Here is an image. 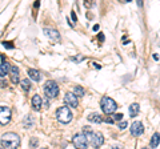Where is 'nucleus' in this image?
<instances>
[{"label": "nucleus", "mask_w": 160, "mask_h": 149, "mask_svg": "<svg viewBox=\"0 0 160 149\" xmlns=\"http://www.w3.org/2000/svg\"><path fill=\"white\" fill-rule=\"evenodd\" d=\"M2 145L3 149H18L20 145V137L16 133L8 132L2 136Z\"/></svg>", "instance_id": "1"}, {"label": "nucleus", "mask_w": 160, "mask_h": 149, "mask_svg": "<svg viewBox=\"0 0 160 149\" xmlns=\"http://www.w3.org/2000/svg\"><path fill=\"white\" fill-rule=\"evenodd\" d=\"M83 129H84L83 135L86 136L87 141L91 142V145L93 148H100V147H102V144L104 142V138L102 136V133H99V132H91V129H89L88 127H84Z\"/></svg>", "instance_id": "2"}, {"label": "nucleus", "mask_w": 160, "mask_h": 149, "mask_svg": "<svg viewBox=\"0 0 160 149\" xmlns=\"http://www.w3.org/2000/svg\"><path fill=\"white\" fill-rule=\"evenodd\" d=\"M100 105H102V109L106 115H112L118 109L116 103H115L111 97H103L102 101H100Z\"/></svg>", "instance_id": "3"}, {"label": "nucleus", "mask_w": 160, "mask_h": 149, "mask_svg": "<svg viewBox=\"0 0 160 149\" xmlns=\"http://www.w3.org/2000/svg\"><path fill=\"white\" fill-rule=\"evenodd\" d=\"M56 117L60 123L63 124H68L71 123L72 120V112L69 111V108L66 105V107H60L58 111H56Z\"/></svg>", "instance_id": "4"}, {"label": "nucleus", "mask_w": 160, "mask_h": 149, "mask_svg": "<svg viewBox=\"0 0 160 149\" xmlns=\"http://www.w3.org/2000/svg\"><path fill=\"white\" fill-rule=\"evenodd\" d=\"M44 93H46L47 97L55 99L59 95V85L53 80H48L44 84Z\"/></svg>", "instance_id": "5"}, {"label": "nucleus", "mask_w": 160, "mask_h": 149, "mask_svg": "<svg viewBox=\"0 0 160 149\" xmlns=\"http://www.w3.org/2000/svg\"><path fill=\"white\" fill-rule=\"evenodd\" d=\"M72 142H73V145H75L76 149H87V147H88V141H87V138H86V136H84L83 133H78V135H75Z\"/></svg>", "instance_id": "6"}, {"label": "nucleus", "mask_w": 160, "mask_h": 149, "mask_svg": "<svg viewBox=\"0 0 160 149\" xmlns=\"http://www.w3.org/2000/svg\"><path fill=\"white\" fill-rule=\"evenodd\" d=\"M11 120V109L8 107H0V124L6 125Z\"/></svg>", "instance_id": "7"}, {"label": "nucleus", "mask_w": 160, "mask_h": 149, "mask_svg": "<svg viewBox=\"0 0 160 149\" xmlns=\"http://www.w3.org/2000/svg\"><path fill=\"white\" fill-rule=\"evenodd\" d=\"M64 101H66V104H67V107H68V108H78V105H79V100H78V97L75 96L73 93H71V92L66 93Z\"/></svg>", "instance_id": "8"}, {"label": "nucleus", "mask_w": 160, "mask_h": 149, "mask_svg": "<svg viewBox=\"0 0 160 149\" xmlns=\"http://www.w3.org/2000/svg\"><path fill=\"white\" fill-rule=\"evenodd\" d=\"M143 132H144V127L140 121H135L131 125V133L133 136H140L143 135Z\"/></svg>", "instance_id": "9"}, {"label": "nucleus", "mask_w": 160, "mask_h": 149, "mask_svg": "<svg viewBox=\"0 0 160 149\" xmlns=\"http://www.w3.org/2000/svg\"><path fill=\"white\" fill-rule=\"evenodd\" d=\"M44 33H46L49 39H52L53 41H59L60 40L59 32L56 31V29H53V28H44Z\"/></svg>", "instance_id": "10"}, {"label": "nucleus", "mask_w": 160, "mask_h": 149, "mask_svg": "<svg viewBox=\"0 0 160 149\" xmlns=\"http://www.w3.org/2000/svg\"><path fill=\"white\" fill-rule=\"evenodd\" d=\"M9 74H11V81L13 84H18L19 83V69L18 67H9Z\"/></svg>", "instance_id": "11"}, {"label": "nucleus", "mask_w": 160, "mask_h": 149, "mask_svg": "<svg viewBox=\"0 0 160 149\" xmlns=\"http://www.w3.org/2000/svg\"><path fill=\"white\" fill-rule=\"evenodd\" d=\"M32 108L35 109V111H40L42 109V104H43V100H42V97H40L39 95H35L32 97Z\"/></svg>", "instance_id": "12"}, {"label": "nucleus", "mask_w": 160, "mask_h": 149, "mask_svg": "<svg viewBox=\"0 0 160 149\" xmlns=\"http://www.w3.org/2000/svg\"><path fill=\"white\" fill-rule=\"evenodd\" d=\"M9 64L6 63V61H3L2 64H0V77H6L7 74L9 73Z\"/></svg>", "instance_id": "13"}, {"label": "nucleus", "mask_w": 160, "mask_h": 149, "mask_svg": "<svg viewBox=\"0 0 160 149\" xmlns=\"http://www.w3.org/2000/svg\"><path fill=\"white\" fill-rule=\"evenodd\" d=\"M88 121L95 123V124H100V123L104 121V118L100 116V115H98V113H91V115L88 116Z\"/></svg>", "instance_id": "14"}, {"label": "nucleus", "mask_w": 160, "mask_h": 149, "mask_svg": "<svg viewBox=\"0 0 160 149\" xmlns=\"http://www.w3.org/2000/svg\"><path fill=\"white\" fill-rule=\"evenodd\" d=\"M28 76L31 77L33 81H40V79H42V76H40V72L36 71V69H29V71H28Z\"/></svg>", "instance_id": "15"}, {"label": "nucleus", "mask_w": 160, "mask_h": 149, "mask_svg": "<svg viewBox=\"0 0 160 149\" xmlns=\"http://www.w3.org/2000/svg\"><path fill=\"white\" fill-rule=\"evenodd\" d=\"M140 111V107H139V104H132L131 107H129V116L131 117H135V116H138V113Z\"/></svg>", "instance_id": "16"}, {"label": "nucleus", "mask_w": 160, "mask_h": 149, "mask_svg": "<svg viewBox=\"0 0 160 149\" xmlns=\"http://www.w3.org/2000/svg\"><path fill=\"white\" fill-rule=\"evenodd\" d=\"M160 144V135L159 133H153V136L151 138V148H158V145Z\"/></svg>", "instance_id": "17"}, {"label": "nucleus", "mask_w": 160, "mask_h": 149, "mask_svg": "<svg viewBox=\"0 0 160 149\" xmlns=\"http://www.w3.org/2000/svg\"><path fill=\"white\" fill-rule=\"evenodd\" d=\"M76 97H83L84 95H86V91H84L83 87H76L75 88V93H73Z\"/></svg>", "instance_id": "18"}, {"label": "nucleus", "mask_w": 160, "mask_h": 149, "mask_svg": "<svg viewBox=\"0 0 160 149\" xmlns=\"http://www.w3.org/2000/svg\"><path fill=\"white\" fill-rule=\"evenodd\" d=\"M22 88L24 89V91H29V89H31V83H29V80H27V79H24V80H22Z\"/></svg>", "instance_id": "19"}, {"label": "nucleus", "mask_w": 160, "mask_h": 149, "mask_svg": "<svg viewBox=\"0 0 160 149\" xmlns=\"http://www.w3.org/2000/svg\"><path fill=\"white\" fill-rule=\"evenodd\" d=\"M38 145H39L38 138H31V148H38Z\"/></svg>", "instance_id": "20"}, {"label": "nucleus", "mask_w": 160, "mask_h": 149, "mask_svg": "<svg viewBox=\"0 0 160 149\" xmlns=\"http://www.w3.org/2000/svg\"><path fill=\"white\" fill-rule=\"evenodd\" d=\"M3 46L6 47V48H8V49H12V48H13V46H12V43H11V41H4V43H3Z\"/></svg>", "instance_id": "21"}, {"label": "nucleus", "mask_w": 160, "mask_h": 149, "mask_svg": "<svg viewBox=\"0 0 160 149\" xmlns=\"http://www.w3.org/2000/svg\"><path fill=\"white\" fill-rule=\"evenodd\" d=\"M127 125H128V124H127V121H122V123H119V128H120V129H124V128H127Z\"/></svg>", "instance_id": "22"}, {"label": "nucleus", "mask_w": 160, "mask_h": 149, "mask_svg": "<svg viewBox=\"0 0 160 149\" xmlns=\"http://www.w3.org/2000/svg\"><path fill=\"white\" fill-rule=\"evenodd\" d=\"M71 60H72V61H82V60H84V57H83V56H78V57H71Z\"/></svg>", "instance_id": "23"}, {"label": "nucleus", "mask_w": 160, "mask_h": 149, "mask_svg": "<svg viewBox=\"0 0 160 149\" xmlns=\"http://www.w3.org/2000/svg\"><path fill=\"white\" fill-rule=\"evenodd\" d=\"M113 118H115V120H123V115H122V113H116V115L113 116Z\"/></svg>", "instance_id": "24"}, {"label": "nucleus", "mask_w": 160, "mask_h": 149, "mask_svg": "<svg viewBox=\"0 0 160 149\" xmlns=\"http://www.w3.org/2000/svg\"><path fill=\"white\" fill-rule=\"evenodd\" d=\"M106 123H109V124H113V118H104Z\"/></svg>", "instance_id": "25"}, {"label": "nucleus", "mask_w": 160, "mask_h": 149, "mask_svg": "<svg viewBox=\"0 0 160 149\" xmlns=\"http://www.w3.org/2000/svg\"><path fill=\"white\" fill-rule=\"evenodd\" d=\"M71 16H72V20L76 22V15H75V12H71Z\"/></svg>", "instance_id": "26"}, {"label": "nucleus", "mask_w": 160, "mask_h": 149, "mask_svg": "<svg viewBox=\"0 0 160 149\" xmlns=\"http://www.w3.org/2000/svg\"><path fill=\"white\" fill-rule=\"evenodd\" d=\"M111 149H123L122 147H120V145H115V147H112Z\"/></svg>", "instance_id": "27"}, {"label": "nucleus", "mask_w": 160, "mask_h": 149, "mask_svg": "<svg viewBox=\"0 0 160 149\" xmlns=\"http://www.w3.org/2000/svg\"><path fill=\"white\" fill-rule=\"evenodd\" d=\"M99 39L103 41V40H104V35H103V33H100V35H99Z\"/></svg>", "instance_id": "28"}, {"label": "nucleus", "mask_w": 160, "mask_h": 149, "mask_svg": "<svg viewBox=\"0 0 160 149\" xmlns=\"http://www.w3.org/2000/svg\"><path fill=\"white\" fill-rule=\"evenodd\" d=\"M153 59L158 61V60H159V56H158V55H153Z\"/></svg>", "instance_id": "29"}, {"label": "nucleus", "mask_w": 160, "mask_h": 149, "mask_svg": "<svg viewBox=\"0 0 160 149\" xmlns=\"http://www.w3.org/2000/svg\"><path fill=\"white\" fill-rule=\"evenodd\" d=\"M98 29H99V26H98V24H96V26H95V27H93V31H98Z\"/></svg>", "instance_id": "30"}, {"label": "nucleus", "mask_w": 160, "mask_h": 149, "mask_svg": "<svg viewBox=\"0 0 160 149\" xmlns=\"http://www.w3.org/2000/svg\"><path fill=\"white\" fill-rule=\"evenodd\" d=\"M93 65H95V68H98V69L100 68V65H99V64H96V63H93Z\"/></svg>", "instance_id": "31"}, {"label": "nucleus", "mask_w": 160, "mask_h": 149, "mask_svg": "<svg viewBox=\"0 0 160 149\" xmlns=\"http://www.w3.org/2000/svg\"><path fill=\"white\" fill-rule=\"evenodd\" d=\"M42 149H47V148H42Z\"/></svg>", "instance_id": "32"}, {"label": "nucleus", "mask_w": 160, "mask_h": 149, "mask_svg": "<svg viewBox=\"0 0 160 149\" xmlns=\"http://www.w3.org/2000/svg\"><path fill=\"white\" fill-rule=\"evenodd\" d=\"M0 149H3V148H0Z\"/></svg>", "instance_id": "33"}, {"label": "nucleus", "mask_w": 160, "mask_h": 149, "mask_svg": "<svg viewBox=\"0 0 160 149\" xmlns=\"http://www.w3.org/2000/svg\"><path fill=\"white\" fill-rule=\"evenodd\" d=\"M143 149H146V148H143Z\"/></svg>", "instance_id": "34"}]
</instances>
